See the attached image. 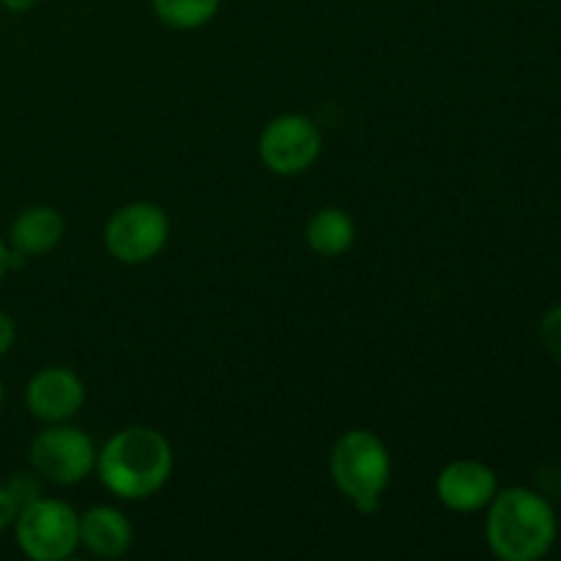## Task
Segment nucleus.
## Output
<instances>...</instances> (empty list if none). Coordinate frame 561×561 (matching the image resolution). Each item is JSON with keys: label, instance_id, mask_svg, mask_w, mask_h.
<instances>
[{"label": "nucleus", "instance_id": "1", "mask_svg": "<svg viewBox=\"0 0 561 561\" xmlns=\"http://www.w3.org/2000/svg\"><path fill=\"white\" fill-rule=\"evenodd\" d=\"M485 510V542L496 559L540 561L557 546V510L542 491L526 485L499 488Z\"/></svg>", "mask_w": 561, "mask_h": 561}, {"label": "nucleus", "instance_id": "2", "mask_svg": "<svg viewBox=\"0 0 561 561\" xmlns=\"http://www.w3.org/2000/svg\"><path fill=\"white\" fill-rule=\"evenodd\" d=\"M96 474L113 496L142 502L168 485L173 474V447L157 427H121L96 453Z\"/></svg>", "mask_w": 561, "mask_h": 561}, {"label": "nucleus", "instance_id": "3", "mask_svg": "<svg viewBox=\"0 0 561 561\" xmlns=\"http://www.w3.org/2000/svg\"><path fill=\"white\" fill-rule=\"evenodd\" d=\"M329 474L340 496L348 499L359 513L373 515L392 480V455L378 433L354 427L334 442Z\"/></svg>", "mask_w": 561, "mask_h": 561}, {"label": "nucleus", "instance_id": "4", "mask_svg": "<svg viewBox=\"0 0 561 561\" xmlns=\"http://www.w3.org/2000/svg\"><path fill=\"white\" fill-rule=\"evenodd\" d=\"M14 540L31 561H66L80 548V515L60 499L38 496L16 513Z\"/></svg>", "mask_w": 561, "mask_h": 561}, {"label": "nucleus", "instance_id": "5", "mask_svg": "<svg viewBox=\"0 0 561 561\" xmlns=\"http://www.w3.org/2000/svg\"><path fill=\"white\" fill-rule=\"evenodd\" d=\"M96 444L85 431L69 422H58L33 436L27 463L47 485L69 488L96 471Z\"/></svg>", "mask_w": 561, "mask_h": 561}, {"label": "nucleus", "instance_id": "6", "mask_svg": "<svg viewBox=\"0 0 561 561\" xmlns=\"http://www.w3.org/2000/svg\"><path fill=\"white\" fill-rule=\"evenodd\" d=\"M104 250L126 266L153 261L170 241V219L157 203L137 201L115 208L104 225Z\"/></svg>", "mask_w": 561, "mask_h": 561}, {"label": "nucleus", "instance_id": "7", "mask_svg": "<svg viewBox=\"0 0 561 561\" xmlns=\"http://www.w3.org/2000/svg\"><path fill=\"white\" fill-rule=\"evenodd\" d=\"M321 129L301 113H285L268 121L257 137V157L274 175H301L321 157Z\"/></svg>", "mask_w": 561, "mask_h": 561}, {"label": "nucleus", "instance_id": "8", "mask_svg": "<svg viewBox=\"0 0 561 561\" xmlns=\"http://www.w3.org/2000/svg\"><path fill=\"white\" fill-rule=\"evenodd\" d=\"M82 405H85V383L69 367H42L33 373L25 387V409L44 425L75 420Z\"/></svg>", "mask_w": 561, "mask_h": 561}, {"label": "nucleus", "instance_id": "9", "mask_svg": "<svg viewBox=\"0 0 561 561\" xmlns=\"http://www.w3.org/2000/svg\"><path fill=\"white\" fill-rule=\"evenodd\" d=\"M499 493V477L488 463L460 458L444 466L436 477V496L453 513H480Z\"/></svg>", "mask_w": 561, "mask_h": 561}, {"label": "nucleus", "instance_id": "10", "mask_svg": "<svg viewBox=\"0 0 561 561\" xmlns=\"http://www.w3.org/2000/svg\"><path fill=\"white\" fill-rule=\"evenodd\" d=\"M135 546V526L110 504H96L80 515V548H85L91 557L115 561L131 551Z\"/></svg>", "mask_w": 561, "mask_h": 561}, {"label": "nucleus", "instance_id": "11", "mask_svg": "<svg viewBox=\"0 0 561 561\" xmlns=\"http://www.w3.org/2000/svg\"><path fill=\"white\" fill-rule=\"evenodd\" d=\"M64 230L66 222L58 208L27 206L11 222L9 247L22 261H27V257H42L60 244Z\"/></svg>", "mask_w": 561, "mask_h": 561}, {"label": "nucleus", "instance_id": "12", "mask_svg": "<svg viewBox=\"0 0 561 561\" xmlns=\"http://www.w3.org/2000/svg\"><path fill=\"white\" fill-rule=\"evenodd\" d=\"M307 247L321 257H340L354 247L356 222L345 208L323 206L310 217L305 228Z\"/></svg>", "mask_w": 561, "mask_h": 561}, {"label": "nucleus", "instance_id": "13", "mask_svg": "<svg viewBox=\"0 0 561 561\" xmlns=\"http://www.w3.org/2000/svg\"><path fill=\"white\" fill-rule=\"evenodd\" d=\"M153 14L173 31H197L219 14L222 0H151Z\"/></svg>", "mask_w": 561, "mask_h": 561}, {"label": "nucleus", "instance_id": "14", "mask_svg": "<svg viewBox=\"0 0 561 561\" xmlns=\"http://www.w3.org/2000/svg\"><path fill=\"white\" fill-rule=\"evenodd\" d=\"M3 485L9 488V493H11V496H14L16 507H20V510L25 507V504L36 502L38 496H44V491H42L44 480H42V477H38L33 469H27V471H14V474H11L9 480L3 482Z\"/></svg>", "mask_w": 561, "mask_h": 561}, {"label": "nucleus", "instance_id": "15", "mask_svg": "<svg viewBox=\"0 0 561 561\" xmlns=\"http://www.w3.org/2000/svg\"><path fill=\"white\" fill-rule=\"evenodd\" d=\"M540 343L561 365V305L551 307L540 321Z\"/></svg>", "mask_w": 561, "mask_h": 561}, {"label": "nucleus", "instance_id": "16", "mask_svg": "<svg viewBox=\"0 0 561 561\" xmlns=\"http://www.w3.org/2000/svg\"><path fill=\"white\" fill-rule=\"evenodd\" d=\"M16 513H20V507H16L14 496H11L9 488L0 482V531H5L9 526H14Z\"/></svg>", "mask_w": 561, "mask_h": 561}, {"label": "nucleus", "instance_id": "17", "mask_svg": "<svg viewBox=\"0 0 561 561\" xmlns=\"http://www.w3.org/2000/svg\"><path fill=\"white\" fill-rule=\"evenodd\" d=\"M16 343V327L14 321H11L9 312L0 310V356L9 354L11 348H14Z\"/></svg>", "mask_w": 561, "mask_h": 561}, {"label": "nucleus", "instance_id": "18", "mask_svg": "<svg viewBox=\"0 0 561 561\" xmlns=\"http://www.w3.org/2000/svg\"><path fill=\"white\" fill-rule=\"evenodd\" d=\"M16 261H22V257L14 255V252H11V247L0 239V279L9 274L11 266H16Z\"/></svg>", "mask_w": 561, "mask_h": 561}, {"label": "nucleus", "instance_id": "19", "mask_svg": "<svg viewBox=\"0 0 561 561\" xmlns=\"http://www.w3.org/2000/svg\"><path fill=\"white\" fill-rule=\"evenodd\" d=\"M36 3L38 0H0V5H3L5 11H11V14H27Z\"/></svg>", "mask_w": 561, "mask_h": 561}, {"label": "nucleus", "instance_id": "20", "mask_svg": "<svg viewBox=\"0 0 561 561\" xmlns=\"http://www.w3.org/2000/svg\"><path fill=\"white\" fill-rule=\"evenodd\" d=\"M3 398H5V389H3V381H0V409H3Z\"/></svg>", "mask_w": 561, "mask_h": 561}]
</instances>
